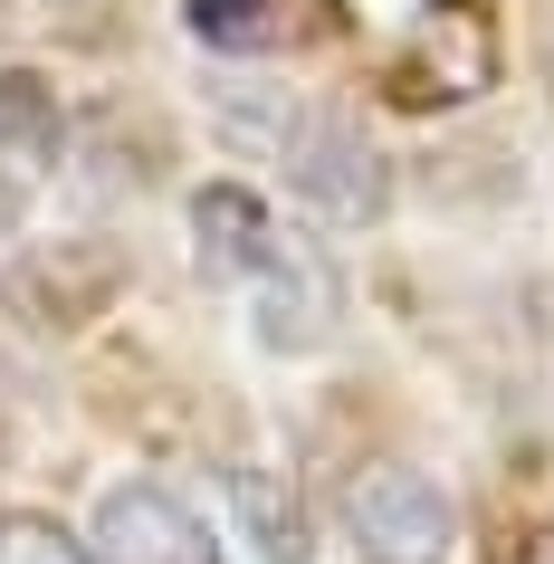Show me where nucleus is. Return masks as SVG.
Here are the masks:
<instances>
[{
  "instance_id": "obj_7",
  "label": "nucleus",
  "mask_w": 554,
  "mask_h": 564,
  "mask_svg": "<svg viewBox=\"0 0 554 564\" xmlns=\"http://www.w3.org/2000/svg\"><path fill=\"white\" fill-rule=\"evenodd\" d=\"M230 507H239V527H249V545H259V564H306V507H296V488L278 469H239L230 478Z\"/></svg>"
},
{
  "instance_id": "obj_2",
  "label": "nucleus",
  "mask_w": 554,
  "mask_h": 564,
  "mask_svg": "<svg viewBox=\"0 0 554 564\" xmlns=\"http://www.w3.org/2000/svg\"><path fill=\"white\" fill-rule=\"evenodd\" d=\"M287 182H296V202L316 220H335V230H373L392 210V163H382V144L354 116H296Z\"/></svg>"
},
{
  "instance_id": "obj_4",
  "label": "nucleus",
  "mask_w": 554,
  "mask_h": 564,
  "mask_svg": "<svg viewBox=\"0 0 554 564\" xmlns=\"http://www.w3.org/2000/svg\"><path fill=\"white\" fill-rule=\"evenodd\" d=\"M249 316H259V335L278 345V355L325 345V335H335V268H325L306 239L278 230V249H268L259 278H249Z\"/></svg>"
},
{
  "instance_id": "obj_8",
  "label": "nucleus",
  "mask_w": 554,
  "mask_h": 564,
  "mask_svg": "<svg viewBox=\"0 0 554 564\" xmlns=\"http://www.w3.org/2000/svg\"><path fill=\"white\" fill-rule=\"evenodd\" d=\"M192 10V30L220 48V58H259L268 39H278V10L268 0H182Z\"/></svg>"
},
{
  "instance_id": "obj_10",
  "label": "nucleus",
  "mask_w": 554,
  "mask_h": 564,
  "mask_svg": "<svg viewBox=\"0 0 554 564\" xmlns=\"http://www.w3.org/2000/svg\"><path fill=\"white\" fill-rule=\"evenodd\" d=\"M525 564H554V527H535V545H525Z\"/></svg>"
},
{
  "instance_id": "obj_6",
  "label": "nucleus",
  "mask_w": 554,
  "mask_h": 564,
  "mask_svg": "<svg viewBox=\"0 0 554 564\" xmlns=\"http://www.w3.org/2000/svg\"><path fill=\"white\" fill-rule=\"evenodd\" d=\"M192 249H202L210 278H259V259L278 249V220H268V202L249 192V182H202L192 192Z\"/></svg>"
},
{
  "instance_id": "obj_9",
  "label": "nucleus",
  "mask_w": 554,
  "mask_h": 564,
  "mask_svg": "<svg viewBox=\"0 0 554 564\" xmlns=\"http://www.w3.org/2000/svg\"><path fill=\"white\" fill-rule=\"evenodd\" d=\"M0 564H87L77 535H58L48 517H0Z\"/></svg>"
},
{
  "instance_id": "obj_1",
  "label": "nucleus",
  "mask_w": 554,
  "mask_h": 564,
  "mask_svg": "<svg viewBox=\"0 0 554 564\" xmlns=\"http://www.w3.org/2000/svg\"><path fill=\"white\" fill-rule=\"evenodd\" d=\"M345 535L363 564H449L459 545V507L431 469L411 459H363L345 478Z\"/></svg>"
},
{
  "instance_id": "obj_3",
  "label": "nucleus",
  "mask_w": 554,
  "mask_h": 564,
  "mask_svg": "<svg viewBox=\"0 0 554 564\" xmlns=\"http://www.w3.org/2000/svg\"><path fill=\"white\" fill-rule=\"evenodd\" d=\"M77 555L87 564H220V535H210L163 478H124V488L96 498Z\"/></svg>"
},
{
  "instance_id": "obj_5",
  "label": "nucleus",
  "mask_w": 554,
  "mask_h": 564,
  "mask_svg": "<svg viewBox=\"0 0 554 564\" xmlns=\"http://www.w3.org/2000/svg\"><path fill=\"white\" fill-rule=\"evenodd\" d=\"M67 153V116L39 67H0V192H30L58 173Z\"/></svg>"
}]
</instances>
